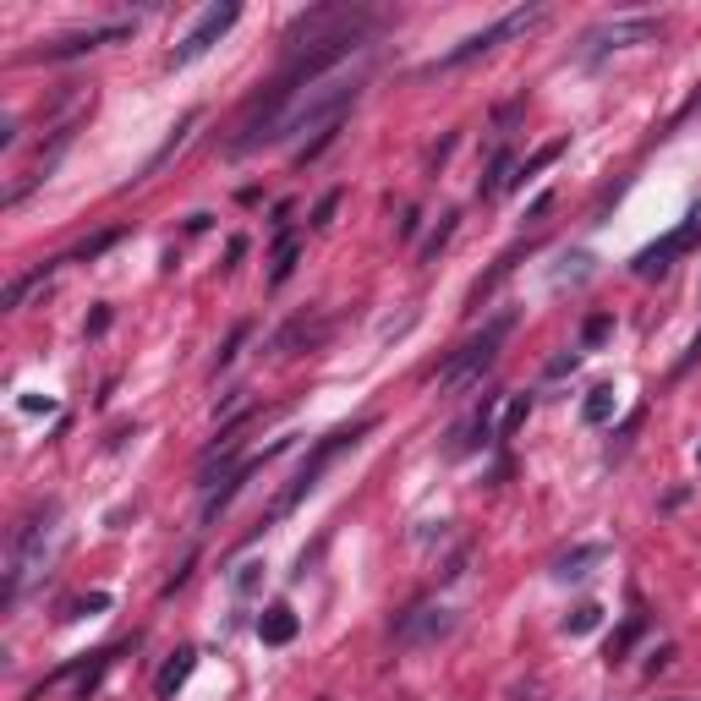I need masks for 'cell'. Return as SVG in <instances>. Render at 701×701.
<instances>
[{
    "label": "cell",
    "instance_id": "obj_1",
    "mask_svg": "<svg viewBox=\"0 0 701 701\" xmlns=\"http://www.w3.org/2000/svg\"><path fill=\"white\" fill-rule=\"evenodd\" d=\"M373 428H379V417H363V423H350V428H334L329 439H318V444H312V455L296 466L290 488H285V494L269 504V515H263V521H285V515H290V510H296V504H301V499H307L318 483H323V472H329V466H334L345 450H357V444H363Z\"/></svg>",
    "mask_w": 701,
    "mask_h": 701
},
{
    "label": "cell",
    "instance_id": "obj_2",
    "mask_svg": "<svg viewBox=\"0 0 701 701\" xmlns=\"http://www.w3.org/2000/svg\"><path fill=\"white\" fill-rule=\"evenodd\" d=\"M56 515H61V510H56V504H45V510H34V515L17 526V537H12V570H7V603H17V597H23V586L45 570Z\"/></svg>",
    "mask_w": 701,
    "mask_h": 701
},
{
    "label": "cell",
    "instance_id": "obj_3",
    "mask_svg": "<svg viewBox=\"0 0 701 701\" xmlns=\"http://www.w3.org/2000/svg\"><path fill=\"white\" fill-rule=\"evenodd\" d=\"M548 12L543 7H515V12H504L499 23H488L483 34H472V39H461L450 56H439L428 72H455V67H466V61H477V56H488V50H499L504 39H521V34H532L537 23H543Z\"/></svg>",
    "mask_w": 701,
    "mask_h": 701
},
{
    "label": "cell",
    "instance_id": "obj_4",
    "mask_svg": "<svg viewBox=\"0 0 701 701\" xmlns=\"http://www.w3.org/2000/svg\"><path fill=\"white\" fill-rule=\"evenodd\" d=\"M515 329V312H499L477 340H466L461 350H455V357L444 363V373H439V384L444 390H455V384H472V379H483L488 368H494V357H499V345H504V334Z\"/></svg>",
    "mask_w": 701,
    "mask_h": 701
},
{
    "label": "cell",
    "instance_id": "obj_5",
    "mask_svg": "<svg viewBox=\"0 0 701 701\" xmlns=\"http://www.w3.org/2000/svg\"><path fill=\"white\" fill-rule=\"evenodd\" d=\"M236 23H241V7H236V0H225V7H209V12H203V17L187 28V39L170 50V67L181 72V67L203 61V56H209V50H214V45H219V39L236 28Z\"/></svg>",
    "mask_w": 701,
    "mask_h": 701
},
{
    "label": "cell",
    "instance_id": "obj_6",
    "mask_svg": "<svg viewBox=\"0 0 701 701\" xmlns=\"http://www.w3.org/2000/svg\"><path fill=\"white\" fill-rule=\"evenodd\" d=\"M657 34H663V23H657V17H614V23H603V28H592V34L581 39V61H603L608 50L652 45Z\"/></svg>",
    "mask_w": 701,
    "mask_h": 701
},
{
    "label": "cell",
    "instance_id": "obj_7",
    "mask_svg": "<svg viewBox=\"0 0 701 701\" xmlns=\"http://www.w3.org/2000/svg\"><path fill=\"white\" fill-rule=\"evenodd\" d=\"M696 236H701V203L685 214V225H679V230H668L663 241L641 247V252L630 258V269H635L641 280H657V274H668V263H674L679 252H690V247H696Z\"/></svg>",
    "mask_w": 701,
    "mask_h": 701
},
{
    "label": "cell",
    "instance_id": "obj_8",
    "mask_svg": "<svg viewBox=\"0 0 701 701\" xmlns=\"http://www.w3.org/2000/svg\"><path fill=\"white\" fill-rule=\"evenodd\" d=\"M450 630H455V614H450L444 603H417L412 614H401L395 641H401V646H433V641H444Z\"/></svg>",
    "mask_w": 701,
    "mask_h": 701
},
{
    "label": "cell",
    "instance_id": "obj_9",
    "mask_svg": "<svg viewBox=\"0 0 701 701\" xmlns=\"http://www.w3.org/2000/svg\"><path fill=\"white\" fill-rule=\"evenodd\" d=\"M132 34V23H99V28H78V34H61V39H50L34 61H72V56H83V50H99V45H116V39H127Z\"/></svg>",
    "mask_w": 701,
    "mask_h": 701
},
{
    "label": "cell",
    "instance_id": "obj_10",
    "mask_svg": "<svg viewBox=\"0 0 701 701\" xmlns=\"http://www.w3.org/2000/svg\"><path fill=\"white\" fill-rule=\"evenodd\" d=\"M494 406H499V395H483V406L450 433V455L461 461V455H472V450H483L488 444V433H494Z\"/></svg>",
    "mask_w": 701,
    "mask_h": 701
},
{
    "label": "cell",
    "instance_id": "obj_11",
    "mask_svg": "<svg viewBox=\"0 0 701 701\" xmlns=\"http://www.w3.org/2000/svg\"><path fill=\"white\" fill-rule=\"evenodd\" d=\"M296 630H301V619H296V608H290V603H269V608H263V619H258L263 646H290V641H296Z\"/></svg>",
    "mask_w": 701,
    "mask_h": 701
},
{
    "label": "cell",
    "instance_id": "obj_12",
    "mask_svg": "<svg viewBox=\"0 0 701 701\" xmlns=\"http://www.w3.org/2000/svg\"><path fill=\"white\" fill-rule=\"evenodd\" d=\"M323 334H329V318H290L280 334H274V350H280V357H290V350L296 345H323Z\"/></svg>",
    "mask_w": 701,
    "mask_h": 701
},
{
    "label": "cell",
    "instance_id": "obj_13",
    "mask_svg": "<svg viewBox=\"0 0 701 701\" xmlns=\"http://www.w3.org/2000/svg\"><path fill=\"white\" fill-rule=\"evenodd\" d=\"M252 472H258V461L236 466V472L225 477V488H209V499H203V526H209V521H219V515L230 510V499H236V494L247 488V477H252Z\"/></svg>",
    "mask_w": 701,
    "mask_h": 701
},
{
    "label": "cell",
    "instance_id": "obj_14",
    "mask_svg": "<svg viewBox=\"0 0 701 701\" xmlns=\"http://www.w3.org/2000/svg\"><path fill=\"white\" fill-rule=\"evenodd\" d=\"M192 663H198V652H192V646H181V652H176V657L159 668V679H154V696H159V701H176V690L192 679Z\"/></svg>",
    "mask_w": 701,
    "mask_h": 701
},
{
    "label": "cell",
    "instance_id": "obj_15",
    "mask_svg": "<svg viewBox=\"0 0 701 701\" xmlns=\"http://www.w3.org/2000/svg\"><path fill=\"white\" fill-rule=\"evenodd\" d=\"M614 412H619V390L614 384H592L586 401H581V423L586 428H603V423H614Z\"/></svg>",
    "mask_w": 701,
    "mask_h": 701
},
{
    "label": "cell",
    "instance_id": "obj_16",
    "mask_svg": "<svg viewBox=\"0 0 701 701\" xmlns=\"http://www.w3.org/2000/svg\"><path fill=\"white\" fill-rule=\"evenodd\" d=\"M603 554H608L603 543H581V548H570V554H559V559H554V575H559V581H581Z\"/></svg>",
    "mask_w": 701,
    "mask_h": 701
},
{
    "label": "cell",
    "instance_id": "obj_17",
    "mask_svg": "<svg viewBox=\"0 0 701 701\" xmlns=\"http://www.w3.org/2000/svg\"><path fill=\"white\" fill-rule=\"evenodd\" d=\"M296 252H301V241H296L290 230H280V241H274V252H269V290L290 280V269H296Z\"/></svg>",
    "mask_w": 701,
    "mask_h": 701
},
{
    "label": "cell",
    "instance_id": "obj_18",
    "mask_svg": "<svg viewBox=\"0 0 701 701\" xmlns=\"http://www.w3.org/2000/svg\"><path fill=\"white\" fill-rule=\"evenodd\" d=\"M510 181H515V154H510V148H499V154H494V165H488V176L477 181V198H499Z\"/></svg>",
    "mask_w": 701,
    "mask_h": 701
},
{
    "label": "cell",
    "instance_id": "obj_19",
    "mask_svg": "<svg viewBox=\"0 0 701 701\" xmlns=\"http://www.w3.org/2000/svg\"><path fill=\"white\" fill-rule=\"evenodd\" d=\"M455 225H461V214H444V219L433 225V236L423 241V252H417V258H423V263H433V258H439V252L450 247V236H455Z\"/></svg>",
    "mask_w": 701,
    "mask_h": 701
},
{
    "label": "cell",
    "instance_id": "obj_20",
    "mask_svg": "<svg viewBox=\"0 0 701 701\" xmlns=\"http://www.w3.org/2000/svg\"><path fill=\"white\" fill-rule=\"evenodd\" d=\"M641 630H646V619H625V630L608 641V663H625V652L641 641Z\"/></svg>",
    "mask_w": 701,
    "mask_h": 701
},
{
    "label": "cell",
    "instance_id": "obj_21",
    "mask_svg": "<svg viewBox=\"0 0 701 701\" xmlns=\"http://www.w3.org/2000/svg\"><path fill=\"white\" fill-rule=\"evenodd\" d=\"M50 274H56V263H45V269H34L28 280H17V285L7 290V307H23V301H28V290H39V285H45Z\"/></svg>",
    "mask_w": 701,
    "mask_h": 701
},
{
    "label": "cell",
    "instance_id": "obj_22",
    "mask_svg": "<svg viewBox=\"0 0 701 701\" xmlns=\"http://www.w3.org/2000/svg\"><path fill=\"white\" fill-rule=\"evenodd\" d=\"M526 417H532V395H515V401H510V412H504V423H499V439H515Z\"/></svg>",
    "mask_w": 701,
    "mask_h": 701
},
{
    "label": "cell",
    "instance_id": "obj_23",
    "mask_svg": "<svg viewBox=\"0 0 701 701\" xmlns=\"http://www.w3.org/2000/svg\"><path fill=\"white\" fill-rule=\"evenodd\" d=\"M597 619H603V608H597V603H581V608L565 619V635H586V630H597Z\"/></svg>",
    "mask_w": 701,
    "mask_h": 701
},
{
    "label": "cell",
    "instance_id": "obj_24",
    "mask_svg": "<svg viewBox=\"0 0 701 701\" xmlns=\"http://www.w3.org/2000/svg\"><path fill=\"white\" fill-rule=\"evenodd\" d=\"M608 334H614V318H608V312H597V318H586V329H581V340H586V345H603Z\"/></svg>",
    "mask_w": 701,
    "mask_h": 701
},
{
    "label": "cell",
    "instance_id": "obj_25",
    "mask_svg": "<svg viewBox=\"0 0 701 701\" xmlns=\"http://www.w3.org/2000/svg\"><path fill=\"white\" fill-rule=\"evenodd\" d=\"M258 575H263V565H241V570L230 575V586H236V597H252V586H258Z\"/></svg>",
    "mask_w": 701,
    "mask_h": 701
},
{
    "label": "cell",
    "instance_id": "obj_26",
    "mask_svg": "<svg viewBox=\"0 0 701 701\" xmlns=\"http://www.w3.org/2000/svg\"><path fill=\"white\" fill-rule=\"evenodd\" d=\"M116 236H121V230H105V236H94V241H83V247H78V258H83V263H94V258H99L105 247H116Z\"/></svg>",
    "mask_w": 701,
    "mask_h": 701
},
{
    "label": "cell",
    "instance_id": "obj_27",
    "mask_svg": "<svg viewBox=\"0 0 701 701\" xmlns=\"http://www.w3.org/2000/svg\"><path fill=\"white\" fill-rule=\"evenodd\" d=\"M559 154H565V143H548L543 154H532V159L521 165V176H532V170H543V165H548V159H559ZM521 176H515V181H521Z\"/></svg>",
    "mask_w": 701,
    "mask_h": 701
},
{
    "label": "cell",
    "instance_id": "obj_28",
    "mask_svg": "<svg viewBox=\"0 0 701 701\" xmlns=\"http://www.w3.org/2000/svg\"><path fill=\"white\" fill-rule=\"evenodd\" d=\"M334 209H340V192H323V198H318V209H312V225L323 230V225L334 219Z\"/></svg>",
    "mask_w": 701,
    "mask_h": 701
},
{
    "label": "cell",
    "instance_id": "obj_29",
    "mask_svg": "<svg viewBox=\"0 0 701 701\" xmlns=\"http://www.w3.org/2000/svg\"><path fill=\"white\" fill-rule=\"evenodd\" d=\"M575 363H581L575 350H565V357H554V363H548L543 373H548V379H565V373H575Z\"/></svg>",
    "mask_w": 701,
    "mask_h": 701
},
{
    "label": "cell",
    "instance_id": "obj_30",
    "mask_svg": "<svg viewBox=\"0 0 701 701\" xmlns=\"http://www.w3.org/2000/svg\"><path fill=\"white\" fill-rule=\"evenodd\" d=\"M241 340H247V323H236V329H230V340H225V350H219V368H225V363L236 357V350H241Z\"/></svg>",
    "mask_w": 701,
    "mask_h": 701
},
{
    "label": "cell",
    "instance_id": "obj_31",
    "mask_svg": "<svg viewBox=\"0 0 701 701\" xmlns=\"http://www.w3.org/2000/svg\"><path fill=\"white\" fill-rule=\"evenodd\" d=\"M417 225H423V214H417V209H406V219H401V236L412 241V236H417Z\"/></svg>",
    "mask_w": 701,
    "mask_h": 701
},
{
    "label": "cell",
    "instance_id": "obj_32",
    "mask_svg": "<svg viewBox=\"0 0 701 701\" xmlns=\"http://www.w3.org/2000/svg\"><path fill=\"white\" fill-rule=\"evenodd\" d=\"M696 455H701V450H696Z\"/></svg>",
    "mask_w": 701,
    "mask_h": 701
}]
</instances>
